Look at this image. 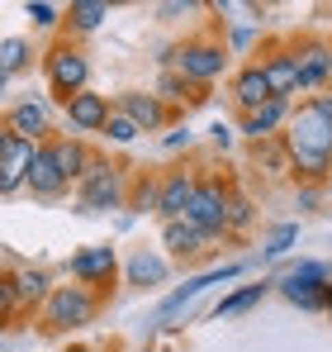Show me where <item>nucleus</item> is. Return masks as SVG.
Returning a JSON list of instances; mask_svg holds the SVG:
<instances>
[{
    "mask_svg": "<svg viewBox=\"0 0 332 352\" xmlns=\"http://www.w3.org/2000/svg\"><path fill=\"white\" fill-rule=\"evenodd\" d=\"M289 157L299 172H328L332 157V119L309 100L299 105V115L289 119Z\"/></svg>",
    "mask_w": 332,
    "mask_h": 352,
    "instance_id": "obj_1",
    "label": "nucleus"
},
{
    "mask_svg": "<svg viewBox=\"0 0 332 352\" xmlns=\"http://www.w3.org/2000/svg\"><path fill=\"white\" fill-rule=\"evenodd\" d=\"M228 210H233V200L223 195L214 181H204L200 190H195V200H190V210H185V219L195 224V229H204V234L214 238L228 229Z\"/></svg>",
    "mask_w": 332,
    "mask_h": 352,
    "instance_id": "obj_2",
    "label": "nucleus"
},
{
    "mask_svg": "<svg viewBox=\"0 0 332 352\" xmlns=\"http://www.w3.org/2000/svg\"><path fill=\"white\" fill-rule=\"evenodd\" d=\"M38 153H43V148H34V138H19V133H5V138H0V172H5L0 186H5V195L19 190V181H29Z\"/></svg>",
    "mask_w": 332,
    "mask_h": 352,
    "instance_id": "obj_3",
    "label": "nucleus"
},
{
    "mask_svg": "<svg viewBox=\"0 0 332 352\" xmlns=\"http://www.w3.org/2000/svg\"><path fill=\"white\" fill-rule=\"evenodd\" d=\"M119 195H123V186H119V172L114 167H91V172L81 176V210L86 214L119 205Z\"/></svg>",
    "mask_w": 332,
    "mask_h": 352,
    "instance_id": "obj_4",
    "label": "nucleus"
},
{
    "mask_svg": "<svg viewBox=\"0 0 332 352\" xmlns=\"http://www.w3.org/2000/svg\"><path fill=\"white\" fill-rule=\"evenodd\" d=\"M48 72H53V86L71 100V96H81L86 91V58L81 53H71V48H57L53 58H48Z\"/></svg>",
    "mask_w": 332,
    "mask_h": 352,
    "instance_id": "obj_5",
    "label": "nucleus"
},
{
    "mask_svg": "<svg viewBox=\"0 0 332 352\" xmlns=\"http://www.w3.org/2000/svg\"><path fill=\"white\" fill-rule=\"evenodd\" d=\"M195 181L185 172H171L162 181V195H157V210H162V219L166 224H176V219H185V210H190V200H195Z\"/></svg>",
    "mask_w": 332,
    "mask_h": 352,
    "instance_id": "obj_6",
    "label": "nucleus"
},
{
    "mask_svg": "<svg viewBox=\"0 0 332 352\" xmlns=\"http://www.w3.org/2000/svg\"><path fill=\"white\" fill-rule=\"evenodd\" d=\"M67 124L71 129H105L110 124V100L105 96H95V91H81V96H71L67 100Z\"/></svg>",
    "mask_w": 332,
    "mask_h": 352,
    "instance_id": "obj_7",
    "label": "nucleus"
},
{
    "mask_svg": "<svg viewBox=\"0 0 332 352\" xmlns=\"http://www.w3.org/2000/svg\"><path fill=\"white\" fill-rule=\"evenodd\" d=\"M233 96H237V105H242L247 115H252V110H261V105H271V100H276V91H271V81H266V67H247V72H237Z\"/></svg>",
    "mask_w": 332,
    "mask_h": 352,
    "instance_id": "obj_8",
    "label": "nucleus"
},
{
    "mask_svg": "<svg viewBox=\"0 0 332 352\" xmlns=\"http://www.w3.org/2000/svg\"><path fill=\"white\" fill-rule=\"evenodd\" d=\"M91 314H95V300H91L86 291L71 286V291H57L53 295V324H57V329H67V324H86Z\"/></svg>",
    "mask_w": 332,
    "mask_h": 352,
    "instance_id": "obj_9",
    "label": "nucleus"
},
{
    "mask_svg": "<svg viewBox=\"0 0 332 352\" xmlns=\"http://www.w3.org/2000/svg\"><path fill=\"white\" fill-rule=\"evenodd\" d=\"M223 48H209V43H195V48H185L180 53V76H195V81H209V76H219L223 72Z\"/></svg>",
    "mask_w": 332,
    "mask_h": 352,
    "instance_id": "obj_10",
    "label": "nucleus"
},
{
    "mask_svg": "<svg viewBox=\"0 0 332 352\" xmlns=\"http://www.w3.org/2000/svg\"><path fill=\"white\" fill-rule=\"evenodd\" d=\"M237 272H242V267H219V272H204V276H195V281H185L180 291H171V295L162 300V314H176V309H180L185 300H195V295L204 291V286H214V281H233Z\"/></svg>",
    "mask_w": 332,
    "mask_h": 352,
    "instance_id": "obj_11",
    "label": "nucleus"
},
{
    "mask_svg": "<svg viewBox=\"0 0 332 352\" xmlns=\"http://www.w3.org/2000/svg\"><path fill=\"white\" fill-rule=\"evenodd\" d=\"M110 272H114V248H86L71 257V276H81V281H100Z\"/></svg>",
    "mask_w": 332,
    "mask_h": 352,
    "instance_id": "obj_12",
    "label": "nucleus"
},
{
    "mask_svg": "<svg viewBox=\"0 0 332 352\" xmlns=\"http://www.w3.org/2000/svg\"><path fill=\"white\" fill-rule=\"evenodd\" d=\"M43 129H48V105H43V100H29V105H14V110H10V133L38 138Z\"/></svg>",
    "mask_w": 332,
    "mask_h": 352,
    "instance_id": "obj_13",
    "label": "nucleus"
},
{
    "mask_svg": "<svg viewBox=\"0 0 332 352\" xmlns=\"http://www.w3.org/2000/svg\"><path fill=\"white\" fill-rule=\"evenodd\" d=\"M280 295L299 309H323L328 305V286H313V281H299V276H285L280 281Z\"/></svg>",
    "mask_w": 332,
    "mask_h": 352,
    "instance_id": "obj_14",
    "label": "nucleus"
},
{
    "mask_svg": "<svg viewBox=\"0 0 332 352\" xmlns=\"http://www.w3.org/2000/svg\"><path fill=\"white\" fill-rule=\"evenodd\" d=\"M332 76V53L328 48H309L304 58H299V91H313V86H323Z\"/></svg>",
    "mask_w": 332,
    "mask_h": 352,
    "instance_id": "obj_15",
    "label": "nucleus"
},
{
    "mask_svg": "<svg viewBox=\"0 0 332 352\" xmlns=\"http://www.w3.org/2000/svg\"><path fill=\"white\" fill-rule=\"evenodd\" d=\"M29 186H34L38 195H62L67 176L57 172V162H53V153H48V148L38 153V162H34V172H29Z\"/></svg>",
    "mask_w": 332,
    "mask_h": 352,
    "instance_id": "obj_16",
    "label": "nucleus"
},
{
    "mask_svg": "<svg viewBox=\"0 0 332 352\" xmlns=\"http://www.w3.org/2000/svg\"><path fill=\"white\" fill-rule=\"evenodd\" d=\"M266 81L276 91V100H285L289 91H299V58H271L266 62Z\"/></svg>",
    "mask_w": 332,
    "mask_h": 352,
    "instance_id": "obj_17",
    "label": "nucleus"
},
{
    "mask_svg": "<svg viewBox=\"0 0 332 352\" xmlns=\"http://www.w3.org/2000/svg\"><path fill=\"white\" fill-rule=\"evenodd\" d=\"M285 100H271V105H261V110H252V115L242 119V133H252V138H266L271 129H280L285 124Z\"/></svg>",
    "mask_w": 332,
    "mask_h": 352,
    "instance_id": "obj_18",
    "label": "nucleus"
},
{
    "mask_svg": "<svg viewBox=\"0 0 332 352\" xmlns=\"http://www.w3.org/2000/svg\"><path fill=\"white\" fill-rule=\"evenodd\" d=\"M209 243L204 229H195L190 219H176V224H166V248H176V252H200Z\"/></svg>",
    "mask_w": 332,
    "mask_h": 352,
    "instance_id": "obj_19",
    "label": "nucleus"
},
{
    "mask_svg": "<svg viewBox=\"0 0 332 352\" xmlns=\"http://www.w3.org/2000/svg\"><path fill=\"white\" fill-rule=\"evenodd\" d=\"M123 115L133 119L138 129H157L162 124V105L152 96H123Z\"/></svg>",
    "mask_w": 332,
    "mask_h": 352,
    "instance_id": "obj_20",
    "label": "nucleus"
},
{
    "mask_svg": "<svg viewBox=\"0 0 332 352\" xmlns=\"http://www.w3.org/2000/svg\"><path fill=\"white\" fill-rule=\"evenodd\" d=\"M128 281H133V286H157V281H166V262L138 252V257L128 262Z\"/></svg>",
    "mask_w": 332,
    "mask_h": 352,
    "instance_id": "obj_21",
    "label": "nucleus"
},
{
    "mask_svg": "<svg viewBox=\"0 0 332 352\" xmlns=\"http://www.w3.org/2000/svg\"><path fill=\"white\" fill-rule=\"evenodd\" d=\"M48 153H53L57 172L67 176V181H71V176H86V172H81V167H86V153H81V148H76V143H53V148H48Z\"/></svg>",
    "mask_w": 332,
    "mask_h": 352,
    "instance_id": "obj_22",
    "label": "nucleus"
},
{
    "mask_svg": "<svg viewBox=\"0 0 332 352\" xmlns=\"http://www.w3.org/2000/svg\"><path fill=\"white\" fill-rule=\"evenodd\" d=\"M105 14H110V5H100V0H76L71 5V24L76 29H95Z\"/></svg>",
    "mask_w": 332,
    "mask_h": 352,
    "instance_id": "obj_23",
    "label": "nucleus"
},
{
    "mask_svg": "<svg viewBox=\"0 0 332 352\" xmlns=\"http://www.w3.org/2000/svg\"><path fill=\"white\" fill-rule=\"evenodd\" d=\"M261 295H266V281H261V286H247V291H237V295H228L214 314H219V319H223V314H242V309H252Z\"/></svg>",
    "mask_w": 332,
    "mask_h": 352,
    "instance_id": "obj_24",
    "label": "nucleus"
},
{
    "mask_svg": "<svg viewBox=\"0 0 332 352\" xmlns=\"http://www.w3.org/2000/svg\"><path fill=\"white\" fill-rule=\"evenodd\" d=\"M0 53H5V58H0V72H5V81H10V76L29 62V43H24V38H5V48H0Z\"/></svg>",
    "mask_w": 332,
    "mask_h": 352,
    "instance_id": "obj_25",
    "label": "nucleus"
},
{
    "mask_svg": "<svg viewBox=\"0 0 332 352\" xmlns=\"http://www.w3.org/2000/svg\"><path fill=\"white\" fill-rule=\"evenodd\" d=\"M294 238H299V224H280L276 234H271V243H266V257H285L294 248Z\"/></svg>",
    "mask_w": 332,
    "mask_h": 352,
    "instance_id": "obj_26",
    "label": "nucleus"
},
{
    "mask_svg": "<svg viewBox=\"0 0 332 352\" xmlns=\"http://www.w3.org/2000/svg\"><path fill=\"white\" fill-rule=\"evenodd\" d=\"M14 291H19V300H38L48 291V276L43 272H24V276H14Z\"/></svg>",
    "mask_w": 332,
    "mask_h": 352,
    "instance_id": "obj_27",
    "label": "nucleus"
},
{
    "mask_svg": "<svg viewBox=\"0 0 332 352\" xmlns=\"http://www.w3.org/2000/svg\"><path fill=\"white\" fill-rule=\"evenodd\" d=\"M105 133H110L114 143H133V138H138L143 129H138V124H133L128 115H110V124H105Z\"/></svg>",
    "mask_w": 332,
    "mask_h": 352,
    "instance_id": "obj_28",
    "label": "nucleus"
},
{
    "mask_svg": "<svg viewBox=\"0 0 332 352\" xmlns=\"http://www.w3.org/2000/svg\"><path fill=\"white\" fill-rule=\"evenodd\" d=\"M289 276H299V281H313V286H328V267H323V262H299Z\"/></svg>",
    "mask_w": 332,
    "mask_h": 352,
    "instance_id": "obj_29",
    "label": "nucleus"
},
{
    "mask_svg": "<svg viewBox=\"0 0 332 352\" xmlns=\"http://www.w3.org/2000/svg\"><path fill=\"white\" fill-rule=\"evenodd\" d=\"M242 224H252V205L237 195V200H233V210H228V229H242Z\"/></svg>",
    "mask_w": 332,
    "mask_h": 352,
    "instance_id": "obj_30",
    "label": "nucleus"
},
{
    "mask_svg": "<svg viewBox=\"0 0 332 352\" xmlns=\"http://www.w3.org/2000/svg\"><path fill=\"white\" fill-rule=\"evenodd\" d=\"M29 19H34V24H43V29H48V24H53V19H57V10H53V5H43V0H38V5H34V0H29Z\"/></svg>",
    "mask_w": 332,
    "mask_h": 352,
    "instance_id": "obj_31",
    "label": "nucleus"
},
{
    "mask_svg": "<svg viewBox=\"0 0 332 352\" xmlns=\"http://www.w3.org/2000/svg\"><path fill=\"white\" fill-rule=\"evenodd\" d=\"M180 91H185V86H180V76H162V96H171V100H176Z\"/></svg>",
    "mask_w": 332,
    "mask_h": 352,
    "instance_id": "obj_32",
    "label": "nucleus"
}]
</instances>
